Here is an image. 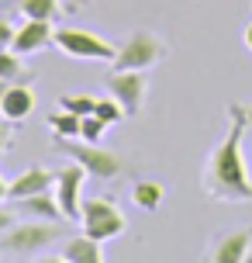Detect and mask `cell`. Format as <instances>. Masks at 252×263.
<instances>
[{
    "instance_id": "1",
    "label": "cell",
    "mask_w": 252,
    "mask_h": 263,
    "mask_svg": "<svg viewBox=\"0 0 252 263\" xmlns=\"http://www.w3.org/2000/svg\"><path fill=\"white\" fill-rule=\"evenodd\" d=\"M245 128H249V111L239 104L228 107V135L207 153L204 163V194L214 201H252V177L245 163Z\"/></svg>"
},
{
    "instance_id": "2",
    "label": "cell",
    "mask_w": 252,
    "mask_h": 263,
    "mask_svg": "<svg viewBox=\"0 0 252 263\" xmlns=\"http://www.w3.org/2000/svg\"><path fill=\"white\" fill-rule=\"evenodd\" d=\"M62 236V225L59 222H45V218H35V222H14L4 236H0V250L4 256H35V253L49 250L55 239Z\"/></svg>"
},
{
    "instance_id": "3",
    "label": "cell",
    "mask_w": 252,
    "mask_h": 263,
    "mask_svg": "<svg viewBox=\"0 0 252 263\" xmlns=\"http://www.w3.org/2000/svg\"><path fill=\"white\" fill-rule=\"evenodd\" d=\"M52 42L62 49V55L83 59V63H114V55H118L114 42L100 39L93 31H83V28H55Z\"/></svg>"
},
{
    "instance_id": "4",
    "label": "cell",
    "mask_w": 252,
    "mask_h": 263,
    "mask_svg": "<svg viewBox=\"0 0 252 263\" xmlns=\"http://www.w3.org/2000/svg\"><path fill=\"white\" fill-rule=\"evenodd\" d=\"M80 222L83 232L100 242H111L124 232V211L118 208V201L111 197H83V208H80Z\"/></svg>"
},
{
    "instance_id": "5",
    "label": "cell",
    "mask_w": 252,
    "mask_h": 263,
    "mask_svg": "<svg viewBox=\"0 0 252 263\" xmlns=\"http://www.w3.org/2000/svg\"><path fill=\"white\" fill-rule=\"evenodd\" d=\"M59 149H62L66 156H73V163H80L83 170L90 173V177H97V180H114L121 173V156L87 142V139H83V142H73V139H62V135H59Z\"/></svg>"
},
{
    "instance_id": "6",
    "label": "cell",
    "mask_w": 252,
    "mask_h": 263,
    "mask_svg": "<svg viewBox=\"0 0 252 263\" xmlns=\"http://www.w3.org/2000/svg\"><path fill=\"white\" fill-rule=\"evenodd\" d=\"M166 55V42L156 39L152 31H135L132 39L118 45L114 55V69H149Z\"/></svg>"
},
{
    "instance_id": "7",
    "label": "cell",
    "mask_w": 252,
    "mask_h": 263,
    "mask_svg": "<svg viewBox=\"0 0 252 263\" xmlns=\"http://www.w3.org/2000/svg\"><path fill=\"white\" fill-rule=\"evenodd\" d=\"M107 90L128 115H138L145 104V77L142 69H114L107 77Z\"/></svg>"
},
{
    "instance_id": "8",
    "label": "cell",
    "mask_w": 252,
    "mask_h": 263,
    "mask_svg": "<svg viewBox=\"0 0 252 263\" xmlns=\"http://www.w3.org/2000/svg\"><path fill=\"white\" fill-rule=\"evenodd\" d=\"M90 173L83 170L80 163H73L66 170L55 173V197H59V208H62V218H80V208H83V180Z\"/></svg>"
},
{
    "instance_id": "9",
    "label": "cell",
    "mask_w": 252,
    "mask_h": 263,
    "mask_svg": "<svg viewBox=\"0 0 252 263\" xmlns=\"http://www.w3.org/2000/svg\"><path fill=\"white\" fill-rule=\"evenodd\" d=\"M52 35H55L52 21H38V17H28L25 25L17 28V35H14L11 49H14V52H17V55L38 52L41 45H49V42H52Z\"/></svg>"
},
{
    "instance_id": "10",
    "label": "cell",
    "mask_w": 252,
    "mask_h": 263,
    "mask_svg": "<svg viewBox=\"0 0 252 263\" xmlns=\"http://www.w3.org/2000/svg\"><path fill=\"white\" fill-rule=\"evenodd\" d=\"M14 211L17 215H28V218H45V222H59L62 218V208H59V197L55 191H38V194H28L14 201Z\"/></svg>"
},
{
    "instance_id": "11",
    "label": "cell",
    "mask_w": 252,
    "mask_h": 263,
    "mask_svg": "<svg viewBox=\"0 0 252 263\" xmlns=\"http://www.w3.org/2000/svg\"><path fill=\"white\" fill-rule=\"evenodd\" d=\"M249 246H252V232H228V236H221L218 242L211 246V256L214 263H245V256H249Z\"/></svg>"
},
{
    "instance_id": "12",
    "label": "cell",
    "mask_w": 252,
    "mask_h": 263,
    "mask_svg": "<svg viewBox=\"0 0 252 263\" xmlns=\"http://www.w3.org/2000/svg\"><path fill=\"white\" fill-rule=\"evenodd\" d=\"M31 111H35V90L25 83H11L4 90V101H0V115L11 121H25Z\"/></svg>"
},
{
    "instance_id": "13",
    "label": "cell",
    "mask_w": 252,
    "mask_h": 263,
    "mask_svg": "<svg viewBox=\"0 0 252 263\" xmlns=\"http://www.w3.org/2000/svg\"><path fill=\"white\" fill-rule=\"evenodd\" d=\"M49 187H55V173H49L45 166H28V170H21L11 180V201L38 194V191H49Z\"/></svg>"
},
{
    "instance_id": "14",
    "label": "cell",
    "mask_w": 252,
    "mask_h": 263,
    "mask_svg": "<svg viewBox=\"0 0 252 263\" xmlns=\"http://www.w3.org/2000/svg\"><path fill=\"white\" fill-rule=\"evenodd\" d=\"M100 246H104L100 239H93V236L83 232V236L69 239L66 250L59 253V256H62L66 263H100V260H104V250H100Z\"/></svg>"
},
{
    "instance_id": "15",
    "label": "cell",
    "mask_w": 252,
    "mask_h": 263,
    "mask_svg": "<svg viewBox=\"0 0 252 263\" xmlns=\"http://www.w3.org/2000/svg\"><path fill=\"white\" fill-rule=\"evenodd\" d=\"M162 194H166V187H162L159 180H138V184L132 187V201L142 211H159Z\"/></svg>"
},
{
    "instance_id": "16",
    "label": "cell",
    "mask_w": 252,
    "mask_h": 263,
    "mask_svg": "<svg viewBox=\"0 0 252 263\" xmlns=\"http://www.w3.org/2000/svg\"><path fill=\"white\" fill-rule=\"evenodd\" d=\"M49 128L55 132V135H62V139H80V128H83V118L80 115H73V111H59V115H52L49 118Z\"/></svg>"
},
{
    "instance_id": "17",
    "label": "cell",
    "mask_w": 252,
    "mask_h": 263,
    "mask_svg": "<svg viewBox=\"0 0 252 263\" xmlns=\"http://www.w3.org/2000/svg\"><path fill=\"white\" fill-rule=\"evenodd\" d=\"M21 14L25 17H38V21H55L59 0H21Z\"/></svg>"
},
{
    "instance_id": "18",
    "label": "cell",
    "mask_w": 252,
    "mask_h": 263,
    "mask_svg": "<svg viewBox=\"0 0 252 263\" xmlns=\"http://www.w3.org/2000/svg\"><path fill=\"white\" fill-rule=\"evenodd\" d=\"M93 115H97V118L104 121L107 128H111V125H118L121 118H128V111H124V107H121L118 101H114V97H107V101H97V107H93Z\"/></svg>"
},
{
    "instance_id": "19",
    "label": "cell",
    "mask_w": 252,
    "mask_h": 263,
    "mask_svg": "<svg viewBox=\"0 0 252 263\" xmlns=\"http://www.w3.org/2000/svg\"><path fill=\"white\" fill-rule=\"evenodd\" d=\"M59 107H66V111H73V115L87 118V115H93L97 101H93V97H87V93H66V97H59Z\"/></svg>"
},
{
    "instance_id": "20",
    "label": "cell",
    "mask_w": 252,
    "mask_h": 263,
    "mask_svg": "<svg viewBox=\"0 0 252 263\" xmlns=\"http://www.w3.org/2000/svg\"><path fill=\"white\" fill-rule=\"evenodd\" d=\"M21 73V55L14 52V49H0V80H17Z\"/></svg>"
},
{
    "instance_id": "21",
    "label": "cell",
    "mask_w": 252,
    "mask_h": 263,
    "mask_svg": "<svg viewBox=\"0 0 252 263\" xmlns=\"http://www.w3.org/2000/svg\"><path fill=\"white\" fill-rule=\"evenodd\" d=\"M104 121L97 118V115H87V118H83V128H80V139H87V142H97V139H100V135H104Z\"/></svg>"
},
{
    "instance_id": "22",
    "label": "cell",
    "mask_w": 252,
    "mask_h": 263,
    "mask_svg": "<svg viewBox=\"0 0 252 263\" xmlns=\"http://www.w3.org/2000/svg\"><path fill=\"white\" fill-rule=\"evenodd\" d=\"M14 35H17V28H11V21H4V17H0V49H11Z\"/></svg>"
},
{
    "instance_id": "23",
    "label": "cell",
    "mask_w": 252,
    "mask_h": 263,
    "mask_svg": "<svg viewBox=\"0 0 252 263\" xmlns=\"http://www.w3.org/2000/svg\"><path fill=\"white\" fill-rule=\"evenodd\" d=\"M7 142H11V118L0 115V153L7 149Z\"/></svg>"
},
{
    "instance_id": "24",
    "label": "cell",
    "mask_w": 252,
    "mask_h": 263,
    "mask_svg": "<svg viewBox=\"0 0 252 263\" xmlns=\"http://www.w3.org/2000/svg\"><path fill=\"white\" fill-rule=\"evenodd\" d=\"M11 225H14V211H7L4 204H0V236H4V232H7Z\"/></svg>"
},
{
    "instance_id": "25",
    "label": "cell",
    "mask_w": 252,
    "mask_h": 263,
    "mask_svg": "<svg viewBox=\"0 0 252 263\" xmlns=\"http://www.w3.org/2000/svg\"><path fill=\"white\" fill-rule=\"evenodd\" d=\"M4 201H11V184L0 177V204H4Z\"/></svg>"
},
{
    "instance_id": "26",
    "label": "cell",
    "mask_w": 252,
    "mask_h": 263,
    "mask_svg": "<svg viewBox=\"0 0 252 263\" xmlns=\"http://www.w3.org/2000/svg\"><path fill=\"white\" fill-rule=\"evenodd\" d=\"M245 45H249V49H252V21H249V25H245Z\"/></svg>"
},
{
    "instance_id": "27",
    "label": "cell",
    "mask_w": 252,
    "mask_h": 263,
    "mask_svg": "<svg viewBox=\"0 0 252 263\" xmlns=\"http://www.w3.org/2000/svg\"><path fill=\"white\" fill-rule=\"evenodd\" d=\"M11 87V80H0V101H4V90Z\"/></svg>"
},
{
    "instance_id": "28",
    "label": "cell",
    "mask_w": 252,
    "mask_h": 263,
    "mask_svg": "<svg viewBox=\"0 0 252 263\" xmlns=\"http://www.w3.org/2000/svg\"><path fill=\"white\" fill-rule=\"evenodd\" d=\"M245 263H252V246H249V256H245Z\"/></svg>"
}]
</instances>
